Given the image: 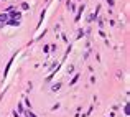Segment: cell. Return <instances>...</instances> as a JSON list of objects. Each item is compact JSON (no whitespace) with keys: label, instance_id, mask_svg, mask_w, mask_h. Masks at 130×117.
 <instances>
[{"label":"cell","instance_id":"cell-1","mask_svg":"<svg viewBox=\"0 0 130 117\" xmlns=\"http://www.w3.org/2000/svg\"><path fill=\"white\" fill-rule=\"evenodd\" d=\"M7 23H8V25H12V26H18V23H20V22H18V20H15V18H10Z\"/></svg>","mask_w":130,"mask_h":117},{"label":"cell","instance_id":"cell-2","mask_svg":"<svg viewBox=\"0 0 130 117\" xmlns=\"http://www.w3.org/2000/svg\"><path fill=\"white\" fill-rule=\"evenodd\" d=\"M0 22L7 23V22H8V15H7V13H0Z\"/></svg>","mask_w":130,"mask_h":117},{"label":"cell","instance_id":"cell-3","mask_svg":"<svg viewBox=\"0 0 130 117\" xmlns=\"http://www.w3.org/2000/svg\"><path fill=\"white\" fill-rule=\"evenodd\" d=\"M25 115H26V117H36L31 111H30V109H28V111H25Z\"/></svg>","mask_w":130,"mask_h":117},{"label":"cell","instance_id":"cell-4","mask_svg":"<svg viewBox=\"0 0 130 117\" xmlns=\"http://www.w3.org/2000/svg\"><path fill=\"white\" fill-rule=\"evenodd\" d=\"M22 8H23V10H28V8H30V5H28L26 2H23V3H22Z\"/></svg>","mask_w":130,"mask_h":117},{"label":"cell","instance_id":"cell-5","mask_svg":"<svg viewBox=\"0 0 130 117\" xmlns=\"http://www.w3.org/2000/svg\"><path fill=\"white\" fill-rule=\"evenodd\" d=\"M3 25H5V23H3V22H0V28H3Z\"/></svg>","mask_w":130,"mask_h":117}]
</instances>
